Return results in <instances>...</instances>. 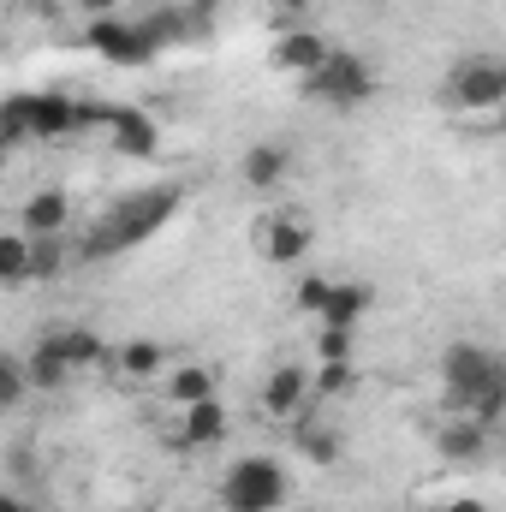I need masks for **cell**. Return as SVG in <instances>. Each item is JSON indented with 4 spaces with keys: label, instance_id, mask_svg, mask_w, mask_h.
<instances>
[{
    "label": "cell",
    "instance_id": "cell-1",
    "mask_svg": "<svg viewBox=\"0 0 506 512\" xmlns=\"http://www.w3.org/2000/svg\"><path fill=\"white\" fill-rule=\"evenodd\" d=\"M179 209V185H155V191H137L126 203H114L102 215V227L78 245V262H102V256H120V251H137L143 239H155Z\"/></svg>",
    "mask_w": 506,
    "mask_h": 512
},
{
    "label": "cell",
    "instance_id": "cell-2",
    "mask_svg": "<svg viewBox=\"0 0 506 512\" xmlns=\"http://www.w3.org/2000/svg\"><path fill=\"white\" fill-rule=\"evenodd\" d=\"M298 90H304L310 102L334 108V114H352V108L376 102L381 78H376V66H370L364 54H352V48H328V60H322L316 72L298 78Z\"/></svg>",
    "mask_w": 506,
    "mask_h": 512
},
{
    "label": "cell",
    "instance_id": "cell-3",
    "mask_svg": "<svg viewBox=\"0 0 506 512\" xmlns=\"http://www.w3.org/2000/svg\"><path fill=\"white\" fill-rule=\"evenodd\" d=\"M501 358L489 352V346H477V340H453L447 352H441V387H447V417H471V405L489 393V387H501Z\"/></svg>",
    "mask_w": 506,
    "mask_h": 512
},
{
    "label": "cell",
    "instance_id": "cell-4",
    "mask_svg": "<svg viewBox=\"0 0 506 512\" xmlns=\"http://www.w3.org/2000/svg\"><path fill=\"white\" fill-rule=\"evenodd\" d=\"M286 495H292L286 465L268 459V453H245V459H233L227 477H221V507L227 512H274Z\"/></svg>",
    "mask_w": 506,
    "mask_h": 512
},
{
    "label": "cell",
    "instance_id": "cell-5",
    "mask_svg": "<svg viewBox=\"0 0 506 512\" xmlns=\"http://www.w3.org/2000/svg\"><path fill=\"white\" fill-rule=\"evenodd\" d=\"M447 102L459 114H495L506 102V66L501 54H465L447 66Z\"/></svg>",
    "mask_w": 506,
    "mask_h": 512
},
{
    "label": "cell",
    "instance_id": "cell-6",
    "mask_svg": "<svg viewBox=\"0 0 506 512\" xmlns=\"http://www.w3.org/2000/svg\"><path fill=\"white\" fill-rule=\"evenodd\" d=\"M84 42H90L102 60H114V66H149V60L161 54L155 36L143 30V18H120V12L90 18V24H84Z\"/></svg>",
    "mask_w": 506,
    "mask_h": 512
},
{
    "label": "cell",
    "instance_id": "cell-7",
    "mask_svg": "<svg viewBox=\"0 0 506 512\" xmlns=\"http://www.w3.org/2000/svg\"><path fill=\"white\" fill-rule=\"evenodd\" d=\"M227 429H233V417H227V405H221V393H215V399H197V405L173 411L167 447H179V453H203V447H221Z\"/></svg>",
    "mask_w": 506,
    "mask_h": 512
},
{
    "label": "cell",
    "instance_id": "cell-8",
    "mask_svg": "<svg viewBox=\"0 0 506 512\" xmlns=\"http://www.w3.org/2000/svg\"><path fill=\"white\" fill-rule=\"evenodd\" d=\"M328 48H334V42H328L322 30H310V24H286V30L274 36V54H268V60H274V72L304 78V72H316V66L328 60Z\"/></svg>",
    "mask_w": 506,
    "mask_h": 512
},
{
    "label": "cell",
    "instance_id": "cell-9",
    "mask_svg": "<svg viewBox=\"0 0 506 512\" xmlns=\"http://www.w3.org/2000/svg\"><path fill=\"white\" fill-rule=\"evenodd\" d=\"M310 245H316L310 221H298V215H286V209H274V215L256 227V251L268 256V262H304Z\"/></svg>",
    "mask_w": 506,
    "mask_h": 512
},
{
    "label": "cell",
    "instance_id": "cell-10",
    "mask_svg": "<svg viewBox=\"0 0 506 512\" xmlns=\"http://www.w3.org/2000/svg\"><path fill=\"white\" fill-rule=\"evenodd\" d=\"M256 405H262V417H274V423H292V417L310 405V370H304V364H280V370L262 382Z\"/></svg>",
    "mask_w": 506,
    "mask_h": 512
},
{
    "label": "cell",
    "instance_id": "cell-11",
    "mask_svg": "<svg viewBox=\"0 0 506 512\" xmlns=\"http://www.w3.org/2000/svg\"><path fill=\"white\" fill-rule=\"evenodd\" d=\"M66 221H72V197L66 191H30L24 203H18V233L24 239H60L66 233Z\"/></svg>",
    "mask_w": 506,
    "mask_h": 512
},
{
    "label": "cell",
    "instance_id": "cell-12",
    "mask_svg": "<svg viewBox=\"0 0 506 512\" xmlns=\"http://www.w3.org/2000/svg\"><path fill=\"white\" fill-rule=\"evenodd\" d=\"M489 441H495V429H483L477 417H447L441 435H435V453L447 465H483L489 459Z\"/></svg>",
    "mask_w": 506,
    "mask_h": 512
},
{
    "label": "cell",
    "instance_id": "cell-13",
    "mask_svg": "<svg viewBox=\"0 0 506 512\" xmlns=\"http://www.w3.org/2000/svg\"><path fill=\"white\" fill-rule=\"evenodd\" d=\"M42 346H48V352H54V358H60L72 376H78V370H96V364H108V346H102V334H96V328H78V322H72V328H48V334H42Z\"/></svg>",
    "mask_w": 506,
    "mask_h": 512
},
{
    "label": "cell",
    "instance_id": "cell-14",
    "mask_svg": "<svg viewBox=\"0 0 506 512\" xmlns=\"http://www.w3.org/2000/svg\"><path fill=\"white\" fill-rule=\"evenodd\" d=\"M108 143H114L126 161H143V155L161 149V131H155V120H149L143 108H108Z\"/></svg>",
    "mask_w": 506,
    "mask_h": 512
},
{
    "label": "cell",
    "instance_id": "cell-15",
    "mask_svg": "<svg viewBox=\"0 0 506 512\" xmlns=\"http://www.w3.org/2000/svg\"><path fill=\"white\" fill-rule=\"evenodd\" d=\"M370 304H376V292H370L364 280H334V286H328V298H322V310H316V322H334V328H358Z\"/></svg>",
    "mask_w": 506,
    "mask_h": 512
},
{
    "label": "cell",
    "instance_id": "cell-16",
    "mask_svg": "<svg viewBox=\"0 0 506 512\" xmlns=\"http://www.w3.org/2000/svg\"><path fill=\"white\" fill-rule=\"evenodd\" d=\"M292 441H298V453H304L310 465H334V459H340V435H334L328 423H316V399L292 417Z\"/></svg>",
    "mask_w": 506,
    "mask_h": 512
},
{
    "label": "cell",
    "instance_id": "cell-17",
    "mask_svg": "<svg viewBox=\"0 0 506 512\" xmlns=\"http://www.w3.org/2000/svg\"><path fill=\"white\" fill-rule=\"evenodd\" d=\"M221 393V376L209 370V364H173L167 370V405L173 411H185V405H197V399H215Z\"/></svg>",
    "mask_w": 506,
    "mask_h": 512
},
{
    "label": "cell",
    "instance_id": "cell-18",
    "mask_svg": "<svg viewBox=\"0 0 506 512\" xmlns=\"http://www.w3.org/2000/svg\"><path fill=\"white\" fill-rule=\"evenodd\" d=\"M108 358H114V370H120L126 382H149V376L167 370V346H161V340H126V346H108Z\"/></svg>",
    "mask_w": 506,
    "mask_h": 512
},
{
    "label": "cell",
    "instance_id": "cell-19",
    "mask_svg": "<svg viewBox=\"0 0 506 512\" xmlns=\"http://www.w3.org/2000/svg\"><path fill=\"white\" fill-rule=\"evenodd\" d=\"M286 161H292V155H286L280 143H251L245 161H239V173H245L251 191H274V185L286 179Z\"/></svg>",
    "mask_w": 506,
    "mask_h": 512
},
{
    "label": "cell",
    "instance_id": "cell-20",
    "mask_svg": "<svg viewBox=\"0 0 506 512\" xmlns=\"http://www.w3.org/2000/svg\"><path fill=\"white\" fill-rule=\"evenodd\" d=\"M24 382H30V393H60V387L72 382V370H66V364L36 340V346H30V358H24Z\"/></svg>",
    "mask_w": 506,
    "mask_h": 512
},
{
    "label": "cell",
    "instance_id": "cell-21",
    "mask_svg": "<svg viewBox=\"0 0 506 512\" xmlns=\"http://www.w3.org/2000/svg\"><path fill=\"white\" fill-rule=\"evenodd\" d=\"M30 280V239L18 227H0V286H24Z\"/></svg>",
    "mask_w": 506,
    "mask_h": 512
},
{
    "label": "cell",
    "instance_id": "cell-22",
    "mask_svg": "<svg viewBox=\"0 0 506 512\" xmlns=\"http://www.w3.org/2000/svg\"><path fill=\"white\" fill-rule=\"evenodd\" d=\"M316 364H358V328L316 322Z\"/></svg>",
    "mask_w": 506,
    "mask_h": 512
},
{
    "label": "cell",
    "instance_id": "cell-23",
    "mask_svg": "<svg viewBox=\"0 0 506 512\" xmlns=\"http://www.w3.org/2000/svg\"><path fill=\"white\" fill-rule=\"evenodd\" d=\"M30 399V382H24V358L18 352H0V417L18 411Z\"/></svg>",
    "mask_w": 506,
    "mask_h": 512
},
{
    "label": "cell",
    "instance_id": "cell-24",
    "mask_svg": "<svg viewBox=\"0 0 506 512\" xmlns=\"http://www.w3.org/2000/svg\"><path fill=\"white\" fill-rule=\"evenodd\" d=\"M66 262H72V251L60 239H30V280H54Z\"/></svg>",
    "mask_w": 506,
    "mask_h": 512
},
{
    "label": "cell",
    "instance_id": "cell-25",
    "mask_svg": "<svg viewBox=\"0 0 506 512\" xmlns=\"http://www.w3.org/2000/svg\"><path fill=\"white\" fill-rule=\"evenodd\" d=\"M328 286H334L328 274H304V280H298V292H292V298H298V310H304V316H316V310H322V298H328Z\"/></svg>",
    "mask_w": 506,
    "mask_h": 512
},
{
    "label": "cell",
    "instance_id": "cell-26",
    "mask_svg": "<svg viewBox=\"0 0 506 512\" xmlns=\"http://www.w3.org/2000/svg\"><path fill=\"white\" fill-rule=\"evenodd\" d=\"M268 6H274V18H280V24H298L316 0H268Z\"/></svg>",
    "mask_w": 506,
    "mask_h": 512
},
{
    "label": "cell",
    "instance_id": "cell-27",
    "mask_svg": "<svg viewBox=\"0 0 506 512\" xmlns=\"http://www.w3.org/2000/svg\"><path fill=\"white\" fill-rule=\"evenodd\" d=\"M179 12H185L191 24H203V18H215V12H221V0H185Z\"/></svg>",
    "mask_w": 506,
    "mask_h": 512
},
{
    "label": "cell",
    "instance_id": "cell-28",
    "mask_svg": "<svg viewBox=\"0 0 506 512\" xmlns=\"http://www.w3.org/2000/svg\"><path fill=\"white\" fill-rule=\"evenodd\" d=\"M72 6H78L84 18H108V12H120L126 0H72Z\"/></svg>",
    "mask_w": 506,
    "mask_h": 512
},
{
    "label": "cell",
    "instance_id": "cell-29",
    "mask_svg": "<svg viewBox=\"0 0 506 512\" xmlns=\"http://www.w3.org/2000/svg\"><path fill=\"white\" fill-rule=\"evenodd\" d=\"M0 512H42V507H30L24 495H6V489H0Z\"/></svg>",
    "mask_w": 506,
    "mask_h": 512
},
{
    "label": "cell",
    "instance_id": "cell-30",
    "mask_svg": "<svg viewBox=\"0 0 506 512\" xmlns=\"http://www.w3.org/2000/svg\"><path fill=\"white\" fill-rule=\"evenodd\" d=\"M441 512H489V507H483V501H471V495H459L453 507H441Z\"/></svg>",
    "mask_w": 506,
    "mask_h": 512
}]
</instances>
